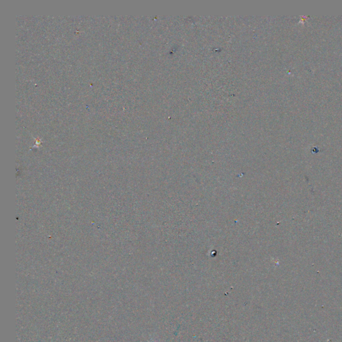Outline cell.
Masks as SVG:
<instances>
[{"mask_svg": "<svg viewBox=\"0 0 342 342\" xmlns=\"http://www.w3.org/2000/svg\"><path fill=\"white\" fill-rule=\"evenodd\" d=\"M149 342H156V341H154V340H150V341H149Z\"/></svg>", "mask_w": 342, "mask_h": 342, "instance_id": "6da1fadb", "label": "cell"}]
</instances>
